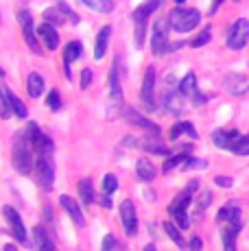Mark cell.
Instances as JSON below:
<instances>
[{
    "label": "cell",
    "mask_w": 249,
    "mask_h": 251,
    "mask_svg": "<svg viewBox=\"0 0 249 251\" xmlns=\"http://www.w3.org/2000/svg\"><path fill=\"white\" fill-rule=\"evenodd\" d=\"M79 57H83V44L81 42H70L66 44V50H64V68H66V79H70V66L75 64Z\"/></svg>",
    "instance_id": "cell-19"
},
{
    "label": "cell",
    "mask_w": 249,
    "mask_h": 251,
    "mask_svg": "<svg viewBox=\"0 0 249 251\" xmlns=\"http://www.w3.org/2000/svg\"><path fill=\"white\" fill-rule=\"evenodd\" d=\"M124 118H127L131 125L140 127V129H147V131H153V133H160V127H157L153 120H149L147 116H142L140 112H136L133 107H127V109H124Z\"/></svg>",
    "instance_id": "cell-17"
},
{
    "label": "cell",
    "mask_w": 249,
    "mask_h": 251,
    "mask_svg": "<svg viewBox=\"0 0 249 251\" xmlns=\"http://www.w3.org/2000/svg\"><path fill=\"white\" fill-rule=\"evenodd\" d=\"M188 155H190V151H181V153H177V155H173V157H169V160H166V164H164V168H162V171L164 173H171V171H175L177 166H179V164H184L186 160H188Z\"/></svg>",
    "instance_id": "cell-31"
},
{
    "label": "cell",
    "mask_w": 249,
    "mask_h": 251,
    "mask_svg": "<svg viewBox=\"0 0 249 251\" xmlns=\"http://www.w3.org/2000/svg\"><path fill=\"white\" fill-rule=\"evenodd\" d=\"M37 35H40V40L44 42V46L49 48V50H57V46H59V33H57V28H55V24L52 22L40 24Z\"/></svg>",
    "instance_id": "cell-15"
},
{
    "label": "cell",
    "mask_w": 249,
    "mask_h": 251,
    "mask_svg": "<svg viewBox=\"0 0 249 251\" xmlns=\"http://www.w3.org/2000/svg\"><path fill=\"white\" fill-rule=\"evenodd\" d=\"M33 147L28 142V138L25 136V131L18 133L13 140V168H16L20 175H31V171L35 168V160L31 155Z\"/></svg>",
    "instance_id": "cell-2"
},
{
    "label": "cell",
    "mask_w": 249,
    "mask_h": 251,
    "mask_svg": "<svg viewBox=\"0 0 249 251\" xmlns=\"http://www.w3.org/2000/svg\"><path fill=\"white\" fill-rule=\"evenodd\" d=\"M210 37H212V31H210V28H205V31H201L197 37H195L193 42H190V46L193 48H201V46H205L210 42Z\"/></svg>",
    "instance_id": "cell-40"
},
{
    "label": "cell",
    "mask_w": 249,
    "mask_h": 251,
    "mask_svg": "<svg viewBox=\"0 0 249 251\" xmlns=\"http://www.w3.org/2000/svg\"><path fill=\"white\" fill-rule=\"evenodd\" d=\"M197 188H199V181H197V179H190V181H188V186H186L184 190H181L179 195H177L175 199L171 201V205H169V214L173 216L175 212L186 210V207L193 203V195L197 192Z\"/></svg>",
    "instance_id": "cell-10"
},
{
    "label": "cell",
    "mask_w": 249,
    "mask_h": 251,
    "mask_svg": "<svg viewBox=\"0 0 249 251\" xmlns=\"http://www.w3.org/2000/svg\"><path fill=\"white\" fill-rule=\"evenodd\" d=\"M166 50H171L169 44V24L164 20L153 24V31H151V52L153 55H164Z\"/></svg>",
    "instance_id": "cell-6"
},
{
    "label": "cell",
    "mask_w": 249,
    "mask_h": 251,
    "mask_svg": "<svg viewBox=\"0 0 249 251\" xmlns=\"http://www.w3.org/2000/svg\"><path fill=\"white\" fill-rule=\"evenodd\" d=\"M140 96H142V105H145L149 112H153V109H155V68H153V66L147 68V72H145Z\"/></svg>",
    "instance_id": "cell-8"
},
{
    "label": "cell",
    "mask_w": 249,
    "mask_h": 251,
    "mask_svg": "<svg viewBox=\"0 0 249 251\" xmlns=\"http://www.w3.org/2000/svg\"><path fill=\"white\" fill-rule=\"evenodd\" d=\"M175 2H177V4H181V2H184V0H175Z\"/></svg>",
    "instance_id": "cell-50"
},
{
    "label": "cell",
    "mask_w": 249,
    "mask_h": 251,
    "mask_svg": "<svg viewBox=\"0 0 249 251\" xmlns=\"http://www.w3.org/2000/svg\"><path fill=\"white\" fill-rule=\"evenodd\" d=\"M236 2H238V0H236Z\"/></svg>",
    "instance_id": "cell-52"
},
{
    "label": "cell",
    "mask_w": 249,
    "mask_h": 251,
    "mask_svg": "<svg viewBox=\"0 0 249 251\" xmlns=\"http://www.w3.org/2000/svg\"><path fill=\"white\" fill-rule=\"evenodd\" d=\"M210 203H212V192H210V190L201 192L199 199H197V203H195V212H197V214H201L203 210H208Z\"/></svg>",
    "instance_id": "cell-35"
},
{
    "label": "cell",
    "mask_w": 249,
    "mask_h": 251,
    "mask_svg": "<svg viewBox=\"0 0 249 251\" xmlns=\"http://www.w3.org/2000/svg\"><path fill=\"white\" fill-rule=\"evenodd\" d=\"M177 90H179V94L184 96V99H193V96L197 94V76H195V72H188V75L179 81Z\"/></svg>",
    "instance_id": "cell-24"
},
{
    "label": "cell",
    "mask_w": 249,
    "mask_h": 251,
    "mask_svg": "<svg viewBox=\"0 0 249 251\" xmlns=\"http://www.w3.org/2000/svg\"><path fill=\"white\" fill-rule=\"evenodd\" d=\"M109 37H112V26H103L100 33L97 35V44H94V59L100 61L107 52V44H109Z\"/></svg>",
    "instance_id": "cell-21"
},
{
    "label": "cell",
    "mask_w": 249,
    "mask_h": 251,
    "mask_svg": "<svg viewBox=\"0 0 249 251\" xmlns=\"http://www.w3.org/2000/svg\"><path fill=\"white\" fill-rule=\"evenodd\" d=\"M18 22H20V28H22V35H25L26 46L31 48L33 52H42L40 44H37V33H35V24H33V16L28 11H20L18 13Z\"/></svg>",
    "instance_id": "cell-7"
},
{
    "label": "cell",
    "mask_w": 249,
    "mask_h": 251,
    "mask_svg": "<svg viewBox=\"0 0 249 251\" xmlns=\"http://www.w3.org/2000/svg\"><path fill=\"white\" fill-rule=\"evenodd\" d=\"M100 203H103V207H112V199H109L107 192H105V195L100 197Z\"/></svg>",
    "instance_id": "cell-47"
},
{
    "label": "cell",
    "mask_w": 249,
    "mask_h": 251,
    "mask_svg": "<svg viewBox=\"0 0 249 251\" xmlns=\"http://www.w3.org/2000/svg\"><path fill=\"white\" fill-rule=\"evenodd\" d=\"M121 221H123V227H124V234L127 236L138 234V212H136V205L129 199L121 203Z\"/></svg>",
    "instance_id": "cell-11"
},
{
    "label": "cell",
    "mask_w": 249,
    "mask_h": 251,
    "mask_svg": "<svg viewBox=\"0 0 249 251\" xmlns=\"http://www.w3.org/2000/svg\"><path fill=\"white\" fill-rule=\"evenodd\" d=\"M44 20L52 22V24H61V22H66V16L61 13L59 7H52V9H49V11H44ZM66 24H68V22H66Z\"/></svg>",
    "instance_id": "cell-33"
},
{
    "label": "cell",
    "mask_w": 249,
    "mask_h": 251,
    "mask_svg": "<svg viewBox=\"0 0 249 251\" xmlns=\"http://www.w3.org/2000/svg\"><path fill=\"white\" fill-rule=\"evenodd\" d=\"M232 153H236V155H249V136L238 138V142L232 147Z\"/></svg>",
    "instance_id": "cell-38"
},
{
    "label": "cell",
    "mask_w": 249,
    "mask_h": 251,
    "mask_svg": "<svg viewBox=\"0 0 249 251\" xmlns=\"http://www.w3.org/2000/svg\"><path fill=\"white\" fill-rule=\"evenodd\" d=\"M241 229H243V223H225V229L221 236H223V247L227 251L236 249V236Z\"/></svg>",
    "instance_id": "cell-22"
},
{
    "label": "cell",
    "mask_w": 249,
    "mask_h": 251,
    "mask_svg": "<svg viewBox=\"0 0 249 251\" xmlns=\"http://www.w3.org/2000/svg\"><path fill=\"white\" fill-rule=\"evenodd\" d=\"M33 245L42 251H52V247H55L52 240H50V236H49V231L42 227V225H37V227L33 229Z\"/></svg>",
    "instance_id": "cell-25"
},
{
    "label": "cell",
    "mask_w": 249,
    "mask_h": 251,
    "mask_svg": "<svg viewBox=\"0 0 249 251\" xmlns=\"http://www.w3.org/2000/svg\"><path fill=\"white\" fill-rule=\"evenodd\" d=\"M90 83H92V70L90 68H85L83 72H81V90H88L90 88Z\"/></svg>",
    "instance_id": "cell-44"
},
{
    "label": "cell",
    "mask_w": 249,
    "mask_h": 251,
    "mask_svg": "<svg viewBox=\"0 0 249 251\" xmlns=\"http://www.w3.org/2000/svg\"><path fill=\"white\" fill-rule=\"evenodd\" d=\"M46 105H49V109H52V112H59V109H61V94H59V90H50L49 92Z\"/></svg>",
    "instance_id": "cell-37"
},
{
    "label": "cell",
    "mask_w": 249,
    "mask_h": 251,
    "mask_svg": "<svg viewBox=\"0 0 249 251\" xmlns=\"http://www.w3.org/2000/svg\"><path fill=\"white\" fill-rule=\"evenodd\" d=\"M0 76H4V72H2V70H0Z\"/></svg>",
    "instance_id": "cell-51"
},
{
    "label": "cell",
    "mask_w": 249,
    "mask_h": 251,
    "mask_svg": "<svg viewBox=\"0 0 249 251\" xmlns=\"http://www.w3.org/2000/svg\"><path fill=\"white\" fill-rule=\"evenodd\" d=\"M195 168H199V171H203V168H208V162L205 160H197V157H190L184 162V171H195Z\"/></svg>",
    "instance_id": "cell-41"
},
{
    "label": "cell",
    "mask_w": 249,
    "mask_h": 251,
    "mask_svg": "<svg viewBox=\"0 0 249 251\" xmlns=\"http://www.w3.org/2000/svg\"><path fill=\"white\" fill-rule=\"evenodd\" d=\"M223 88L232 96H243L249 90V79L245 75H227L223 81Z\"/></svg>",
    "instance_id": "cell-13"
},
{
    "label": "cell",
    "mask_w": 249,
    "mask_h": 251,
    "mask_svg": "<svg viewBox=\"0 0 249 251\" xmlns=\"http://www.w3.org/2000/svg\"><path fill=\"white\" fill-rule=\"evenodd\" d=\"M162 2H164V0H147V2H142L140 7H136V11L131 13L133 26H136V31H133V46H136L138 50L145 46V35H147V22H149V16L155 11L157 7H160Z\"/></svg>",
    "instance_id": "cell-1"
},
{
    "label": "cell",
    "mask_w": 249,
    "mask_h": 251,
    "mask_svg": "<svg viewBox=\"0 0 249 251\" xmlns=\"http://www.w3.org/2000/svg\"><path fill=\"white\" fill-rule=\"evenodd\" d=\"M179 136H190L193 140H197L199 133L195 131V125H193V123H177V125H173V127H171L169 140H177Z\"/></svg>",
    "instance_id": "cell-27"
},
{
    "label": "cell",
    "mask_w": 249,
    "mask_h": 251,
    "mask_svg": "<svg viewBox=\"0 0 249 251\" xmlns=\"http://www.w3.org/2000/svg\"><path fill=\"white\" fill-rule=\"evenodd\" d=\"M26 94L31 99H40L44 94V79H42L40 72H31L26 76Z\"/></svg>",
    "instance_id": "cell-23"
},
{
    "label": "cell",
    "mask_w": 249,
    "mask_h": 251,
    "mask_svg": "<svg viewBox=\"0 0 249 251\" xmlns=\"http://www.w3.org/2000/svg\"><path fill=\"white\" fill-rule=\"evenodd\" d=\"M181 99L184 96L179 94V90H166L164 94H162V107H164V112L166 114H175V116H179L181 112H184V103H181Z\"/></svg>",
    "instance_id": "cell-14"
},
{
    "label": "cell",
    "mask_w": 249,
    "mask_h": 251,
    "mask_svg": "<svg viewBox=\"0 0 249 251\" xmlns=\"http://www.w3.org/2000/svg\"><path fill=\"white\" fill-rule=\"evenodd\" d=\"M214 183H217L219 188H232V186H234V179H232V177L219 175V177H214Z\"/></svg>",
    "instance_id": "cell-45"
},
{
    "label": "cell",
    "mask_w": 249,
    "mask_h": 251,
    "mask_svg": "<svg viewBox=\"0 0 249 251\" xmlns=\"http://www.w3.org/2000/svg\"><path fill=\"white\" fill-rule=\"evenodd\" d=\"M142 144H145V149H147L149 153H160V155H166V153H169V149L162 147V142L157 140V136H155V140H151V138H149V140H145Z\"/></svg>",
    "instance_id": "cell-36"
},
{
    "label": "cell",
    "mask_w": 249,
    "mask_h": 251,
    "mask_svg": "<svg viewBox=\"0 0 249 251\" xmlns=\"http://www.w3.org/2000/svg\"><path fill=\"white\" fill-rule=\"evenodd\" d=\"M221 4H223V0H212V9H210V13H217Z\"/></svg>",
    "instance_id": "cell-48"
},
{
    "label": "cell",
    "mask_w": 249,
    "mask_h": 251,
    "mask_svg": "<svg viewBox=\"0 0 249 251\" xmlns=\"http://www.w3.org/2000/svg\"><path fill=\"white\" fill-rule=\"evenodd\" d=\"M59 203L61 207H64L66 212H68V216L73 219V223L76 225V227H83L85 225V219H83V212H81V207L79 203L73 199V197H68V195H61L59 197Z\"/></svg>",
    "instance_id": "cell-16"
},
{
    "label": "cell",
    "mask_w": 249,
    "mask_h": 251,
    "mask_svg": "<svg viewBox=\"0 0 249 251\" xmlns=\"http://www.w3.org/2000/svg\"><path fill=\"white\" fill-rule=\"evenodd\" d=\"M118 61L112 66V72H109V103L114 107H121L123 103V88H121V81H118Z\"/></svg>",
    "instance_id": "cell-18"
},
{
    "label": "cell",
    "mask_w": 249,
    "mask_h": 251,
    "mask_svg": "<svg viewBox=\"0 0 249 251\" xmlns=\"http://www.w3.org/2000/svg\"><path fill=\"white\" fill-rule=\"evenodd\" d=\"M9 103H7V96H4V92L0 90V118H9Z\"/></svg>",
    "instance_id": "cell-43"
},
{
    "label": "cell",
    "mask_w": 249,
    "mask_h": 251,
    "mask_svg": "<svg viewBox=\"0 0 249 251\" xmlns=\"http://www.w3.org/2000/svg\"><path fill=\"white\" fill-rule=\"evenodd\" d=\"M81 2L94 13H112L114 11V0H81Z\"/></svg>",
    "instance_id": "cell-29"
},
{
    "label": "cell",
    "mask_w": 249,
    "mask_h": 251,
    "mask_svg": "<svg viewBox=\"0 0 249 251\" xmlns=\"http://www.w3.org/2000/svg\"><path fill=\"white\" fill-rule=\"evenodd\" d=\"M164 231H166V236H169V238H171V240H173V243L177 245V247H186V240L181 238L179 229H177L175 225L171 223V221H166V223H164Z\"/></svg>",
    "instance_id": "cell-32"
},
{
    "label": "cell",
    "mask_w": 249,
    "mask_h": 251,
    "mask_svg": "<svg viewBox=\"0 0 249 251\" xmlns=\"http://www.w3.org/2000/svg\"><path fill=\"white\" fill-rule=\"evenodd\" d=\"M173 219H175V223L179 225V229H188L190 227V219H188V212H186V210L175 212Z\"/></svg>",
    "instance_id": "cell-42"
},
{
    "label": "cell",
    "mask_w": 249,
    "mask_h": 251,
    "mask_svg": "<svg viewBox=\"0 0 249 251\" xmlns=\"http://www.w3.org/2000/svg\"><path fill=\"white\" fill-rule=\"evenodd\" d=\"M118 247V243H116V238H114L112 234H107L105 236V240H103V251H109V249H116Z\"/></svg>",
    "instance_id": "cell-46"
},
{
    "label": "cell",
    "mask_w": 249,
    "mask_h": 251,
    "mask_svg": "<svg viewBox=\"0 0 249 251\" xmlns=\"http://www.w3.org/2000/svg\"><path fill=\"white\" fill-rule=\"evenodd\" d=\"M103 190L107 192V195H112L114 190H118V179H116V175L107 173V175L103 177Z\"/></svg>",
    "instance_id": "cell-39"
},
{
    "label": "cell",
    "mask_w": 249,
    "mask_h": 251,
    "mask_svg": "<svg viewBox=\"0 0 249 251\" xmlns=\"http://www.w3.org/2000/svg\"><path fill=\"white\" fill-rule=\"evenodd\" d=\"M35 173H37V186L42 190H50L55 183V166H52V155H37L35 157Z\"/></svg>",
    "instance_id": "cell-4"
},
{
    "label": "cell",
    "mask_w": 249,
    "mask_h": 251,
    "mask_svg": "<svg viewBox=\"0 0 249 251\" xmlns=\"http://www.w3.org/2000/svg\"><path fill=\"white\" fill-rule=\"evenodd\" d=\"M57 7L61 9V13H64V16H66V22H68V24H79V16H76V13L73 11V7H70L68 2H64V0H59V2H57Z\"/></svg>",
    "instance_id": "cell-34"
},
{
    "label": "cell",
    "mask_w": 249,
    "mask_h": 251,
    "mask_svg": "<svg viewBox=\"0 0 249 251\" xmlns=\"http://www.w3.org/2000/svg\"><path fill=\"white\" fill-rule=\"evenodd\" d=\"M169 20H171V28H173V31L188 33L201 22V13L197 9H181L179 7V9H175V11H171Z\"/></svg>",
    "instance_id": "cell-3"
},
{
    "label": "cell",
    "mask_w": 249,
    "mask_h": 251,
    "mask_svg": "<svg viewBox=\"0 0 249 251\" xmlns=\"http://www.w3.org/2000/svg\"><path fill=\"white\" fill-rule=\"evenodd\" d=\"M247 42H249V20L238 18L227 31V48L241 50V48L247 46Z\"/></svg>",
    "instance_id": "cell-5"
},
{
    "label": "cell",
    "mask_w": 249,
    "mask_h": 251,
    "mask_svg": "<svg viewBox=\"0 0 249 251\" xmlns=\"http://www.w3.org/2000/svg\"><path fill=\"white\" fill-rule=\"evenodd\" d=\"M4 96H7V103H9V109L18 116V118H26V105L22 103L20 99L16 96L13 90H4Z\"/></svg>",
    "instance_id": "cell-28"
},
{
    "label": "cell",
    "mask_w": 249,
    "mask_h": 251,
    "mask_svg": "<svg viewBox=\"0 0 249 251\" xmlns=\"http://www.w3.org/2000/svg\"><path fill=\"white\" fill-rule=\"evenodd\" d=\"M136 175L140 177L142 181H153L155 179V175H157V168L153 166L147 157H142V160L136 162Z\"/></svg>",
    "instance_id": "cell-26"
},
{
    "label": "cell",
    "mask_w": 249,
    "mask_h": 251,
    "mask_svg": "<svg viewBox=\"0 0 249 251\" xmlns=\"http://www.w3.org/2000/svg\"><path fill=\"white\" fill-rule=\"evenodd\" d=\"M238 138H241V133H238L236 129H217V131L212 133L214 147L225 149V151H232V147L238 142Z\"/></svg>",
    "instance_id": "cell-12"
},
{
    "label": "cell",
    "mask_w": 249,
    "mask_h": 251,
    "mask_svg": "<svg viewBox=\"0 0 249 251\" xmlns=\"http://www.w3.org/2000/svg\"><path fill=\"white\" fill-rule=\"evenodd\" d=\"M201 245H203V243H201V238H193V240H190V249H201Z\"/></svg>",
    "instance_id": "cell-49"
},
{
    "label": "cell",
    "mask_w": 249,
    "mask_h": 251,
    "mask_svg": "<svg viewBox=\"0 0 249 251\" xmlns=\"http://www.w3.org/2000/svg\"><path fill=\"white\" fill-rule=\"evenodd\" d=\"M219 223H241V205L229 201L227 205H223L217 214Z\"/></svg>",
    "instance_id": "cell-20"
},
{
    "label": "cell",
    "mask_w": 249,
    "mask_h": 251,
    "mask_svg": "<svg viewBox=\"0 0 249 251\" xmlns=\"http://www.w3.org/2000/svg\"><path fill=\"white\" fill-rule=\"evenodd\" d=\"M79 197L83 199V203L85 205H90V203H94V186H92V179H81L79 181Z\"/></svg>",
    "instance_id": "cell-30"
},
{
    "label": "cell",
    "mask_w": 249,
    "mask_h": 251,
    "mask_svg": "<svg viewBox=\"0 0 249 251\" xmlns=\"http://www.w3.org/2000/svg\"><path fill=\"white\" fill-rule=\"evenodd\" d=\"M4 219H7V223H9V227H11V234L16 236V240L20 245H28V238H26V227H25V223H22V216L18 214L16 210H13L11 205H4Z\"/></svg>",
    "instance_id": "cell-9"
}]
</instances>
